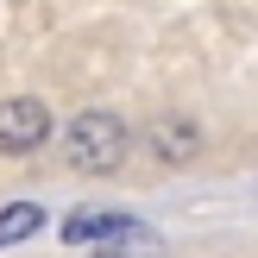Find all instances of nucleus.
<instances>
[{"mask_svg": "<svg viewBox=\"0 0 258 258\" xmlns=\"http://www.w3.org/2000/svg\"><path fill=\"white\" fill-rule=\"evenodd\" d=\"M70 164H76V170H88V176L120 170V164H126V126H120V113L88 107L82 120L70 126Z\"/></svg>", "mask_w": 258, "mask_h": 258, "instance_id": "f257e3e1", "label": "nucleus"}, {"mask_svg": "<svg viewBox=\"0 0 258 258\" xmlns=\"http://www.w3.org/2000/svg\"><path fill=\"white\" fill-rule=\"evenodd\" d=\"M44 133H50L44 101H32V95L0 101V151H7V158H19V151H38V145H44Z\"/></svg>", "mask_w": 258, "mask_h": 258, "instance_id": "f03ea898", "label": "nucleus"}, {"mask_svg": "<svg viewBox=\"0 0 258 258\" xmlns=\"http://www.w3.org/2000/svg\"><path fill=\"white\" fill-rule=\"evenodd\" d=\"M196 145H202V133H196V120H183V113H170V120L151 126V151H158L164 164H189Z\"/></svg>", "mask_w": 258, "mask_h": 258, "instance_id": "7ed1b4c3", "label": "nucleus"}, {"mask_svg": "<svg viewBox=\"0 0 258 258\" xmlns=\"http://www.w3.org/2000/svg\"><path fill=\"white\" fill-rule=\"evenodd\" d=\"M120 227H126V214L82 208V214H70V221H63V239H70V246H95V239H113Z\"/></svg>", "mask_w": 258, "mask_h": 258, "instance_id": "20e7f679", "label": "nucleus"}, {"mask_svg": "<svg viewBox=\"0 0 258 258\" xmlns=\"http://www.w3.org/2000/svg\"><path fill=\"white\" fill-rule=\"evenodd\" d=\"M38 227H44V208L38 202H13V208H0V246H19Z\"/></svg>", "mask_w": 258, "mask_h": 258, "instance_id": "39448f33", "label": "nucleus"}, {"mask_svg": "<svg viewBox=\"0 0 258 258\" xmlns=\"http://www.w3.org/2000/svg\"><path fill=\"white\" fill-rule=\"evenodd\" d=\"M101 258H107V252H101Z\"/></svg>", "mask_w": 258, "mask_h": 258, "instance_id": "423d86ee", "label": "nucleus"}]
</instances>
